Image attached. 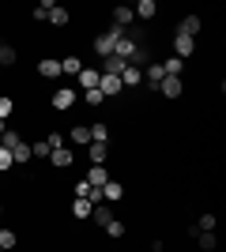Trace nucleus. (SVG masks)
Instances as JSON below:
<instances>
[{"mask_svg":"<svg viewBox=\"0 0 226 252\" xmlns=\"http://www.w3.org/2000/svg\"><path fill=\"white\" fill-rule=\"evenodd\" d=\"M83 102H87V105H95V109H98V105L106 102V94H102V91L95 87V91H83Z\"/></svg>","mask_w":226,"mask_h":252,"instance_id":"obj_32","label":"nucleus"},{"mask_svg":"<svg viewBox=\"0 0 226 252\" xmlns=\"http://www.w3.org/2000/svg\"><path fill=\"white\" fill-rule=\"evenodd\" d=\"M196 241H200V249H204V252H215L219 249V237H215V233H196Z\"/></svg>","mask_w":226,"mask_h":252,"instance_id":"obj_28","label":"nucleus"},{"mask_svg":"<svg viewBox=\"0 0 226 252\" xmlns=\"http://www.w3.org/2000/svg\"><path fill=\"white\" fill-rule=\"evenodd\" d=\"M166 79V72H162L159 61H151L147 68H143V83H147V91H159V83Z\"/></svg>","mask_w":226,"mask_h":252,"instance_id":"obj_8","label":"nucleus"},{"mask_svg":"<svg viewBox=\"0 0 226 252\" xmlns=\"http://www.w3.org/2000/svg\"><path fill=\"white\" fill-rule=\"evenodd\" d=\"M102 230H106L109 237H113V241H121V237H125V233H129V226H125V222H121V219H113V222H106V226H102Z\"/></svg>","mask_w":226,"mask_h":252,"instance_id":"obj_25","label":"nucleus"},{"mask_svg":"<svg viewBox=\"0 0 226 252\" xmlns=\"http://www.w3.org/2000/svg\"><path fill=\"white\" fill-rule=\"evenodd\" d=\"M49 155H53V147H49L45 139H34L31 143V158H49Z\"/></svg>","mask_w":226,"mask_h":252,"instance_id":"obj_27","label":"nucleus"},{"mask_svg":"<svg viewBox=\"0 0 226 252\" xmlns=\"http://www.w3.org/2000/svg\"><path fill=\"white\" fill-rule=\"evenodd\" d=\"M196 53V38H185V34H173V57L177 61H189Z\"/></svg>","mask_w":226,"mask_h":252,"instance_id":"obj_4","label":"nucleus"},{"mask_svg":"<svg viewBox=\"0 0 226 252\" xmlns=\"http://www.w3.org/2000/svg\"><path fill=\"white\" fill-rule=\"evenodd\" d=\"M8 169H15V162H11V151L0 147V173H8Z\"/></svg>","mask_w":226,"mask_h":252,"instance_id":"obj_34","label":"nucleus"},{"mask_svg":"<svg viewBox=\"0 0 226 252\" xmlns=\"http://www.w3.org/2000/svg\"><path fill=\"white\" fill-rule=\"evenodd\" d=\"M155 94H162V98H170V102H173V98L185 94V83L177 79V75H166V79L159 83V91H155Z\"/></svg>","mask_w":226,"mask_h":252,"instance_id":"obj_2","label":"nucleus"},{"mask_svg":"<svg viewBox=\"0 0 226 252\" xmlns=\"http://www.w3.org/2000/svg\"><path fill=\"white\" fill-rule=\"evenodd\" d=\"M0 45H4V42H0Z\"/></svg>","mask_w":226,"mask_h":252,"instance_id":"obj_37","label":"nucleus"},{"mask_svg":"<svg viewBox=\"0 0 226 252\" xmlns=\"http://www.w3.org/2000/svg\"><path fill=\"white\" fill-rule=\"evenodd\" d=\"M49 166H53V169H72V166H75L72 147H68V143H65V147H57L53 155H49Z\"/></svg>","mask_w":226,"mask_h":252,"instance_id":"obj_3","label":"nucleus"},{"mask_svg":"<svg viewBox=\"0 0 226 252\" xmlns=\"http://www.w3.org/2000/svg\"><path fill=\"white\" fill-rule=\"evenodd\" d=\"M11 162H15V166H27V162H31V143H27V139L11 151Z\"/></svg>","mask_w":226,"mask_h":252,"instance_id":"obj_23","label":"nucleus"},{"mask_svg":"<svg viewBox=\"0 0 226 252\" xmlns=\"http://www.w3.org/2000/svg\"><path fill=\"white\" fill-rule=\"evenodd\" d=\"M132 23H136V15H132V8H125V4H117V8H113V27H121V31H125V27H132Z\"/></svg>","mask_w":226,"mask_h":252,"instance_id":"obj_17","label":"nucleus"},{"mask_svg":"<svg viewBox=\"0 0 226 252\" xmlns=\"http://www.w3.org/2000/svg\"><path fill=\"white\" fill-rule=\"evenodd\" d=\"M121 83H125V87H140V83H143V68H136V64H125Z\"/></svg>","mask_w":226,"mask_h":252,"instance_id":"obj_14","label":"nucleus"},{"mask_svg":"<svg viewBox=\"0 0 226 252\" xmlns=\"http://www.w3.org/2000/svg\"><path fill=\"white\" fill-rule=\"evenodd\" d=\"M0 215H4V203H0Z\"/></svg>","mask_w":226,"mask_h":252,"instance_id":"obj_36","label":"nucleus"},{"mask_svg":"<svg viewBox=\"0 0 226 252\" xmlns=\"http://www.w3.org/2000/svg\"><path fill=\"white\" fill-rule=\"evenodd\" d=\"M91 143H109V125L95 121V125H91Z\"/></svg>","mask_w":226,"mask_h":252,"instance_id":"obj_21","label":"nucleus"},{"mask_svg":"<svg viewBox=\"0 0 226 252\" xmlns=\"http://www.w3.org/2000/svg\"><path fill=\"white\" fill-rule=\"evenodd\" d=\"M11 113H15V102L4 94V98H0V125H8V117H11Z\"/></svg>","mask_w":226,"mask_h":252,"instance_id":"obj_30","label":"nucleus"},{"mask_svg":"<svg viewBox=\"0 0 226 252\" xmlns=\"http://www.w3.org/2000/svg\"><path fill=\"white\" fill-rule=\"evenodd\" d=\"M117 215L109 211V203H95V211H91V219L87 222H98V226H106V222H113Z\"/></svg>","mask_w":226,"mask_h":252,"instance_id":"obj_16","label":"nucleus"},{"mask_svg":"<svg viewBox=\"0 0 226 252\" xmlns=\"http://www.w3.org/2000/svg\"><path fill=\"white\" fill-rule=\"evenodd\" d=\"M68 143H75V147H91V125H72V128H68Z\"/></svg>","mask_w":226,"mask_h":252,"instance_id":"obj_9","label":"nucleus"},{"mask_svg":"<svg viewBox=\"0 0 226 252\" xmlns=\"http://www.w3.org/2000/svg\"><path fill=\"white\" fill-rule=\"evenodd\" d=\"M49 23H53V27H68V23H72V11H68V8H61V4H57V8L49 11Z\"/></svg>","mask_w":226,"mask_h":252,"instance_id":"obj_20","label":"nucleus"},{"mask_svg":"<svg viewBox=\"0 0 226 252\" xmlns=\"http://www.w3.org/2000/svg\"><path fill=\"white\" fill-rule=\"evenodd\" d=\"M132 15H136V19H155V15H159V4H155V0H140V4L132 8Z\"/></svg>","mask_w":226,"mask_h":252,"instance_id":"obj_18","label":"nucleus"},{"mask_svg":"<svg viewBox=\"0 0 226 252\" xmlns=\"http://www.w3.org/2000/svg\"><path fill=\"white\" fill-rule=\"evenodd\" d=\"M75 102H79V94H75L72 87H57V91H53V102H49V105H53L57 113H68Z\"/></svg>","mask_w":226,"mask_h":252,"instance_id":"obj_1","label":"nucleus"},{"mask_svg":"<svg viewBox=\"0 0 226 252\" xmlns=\"http://www.w3.org/2000/svg\"><path fill=\"white\" fill-rule=\"evenodd\" d=\"M162 72H166V75H177V79H181V72H185V61L170 57V61H162Z\"/></svg>","mask_w":226,"mask_h":252,"instance_id":"obj_26","label":"nucleus"},{"mask_svg":"<svg viewBox=\"0 0 226 252\" xmlns=\"http://www.w3.org/2000/svg\"><path fill=\"white\" fill-rule=\"evenodd\" d=\"M200 31H204V23H200V15H196V11H189V15L177 23V34H185V38H196Z\"/></svg>","mask_w":226,"mask_h":252,"instance_id":"obj_7","label":"nucleus"},{"mask_svg":"<svg viewBox=\"0 0 226 252\" xmlns=\"http://www.w3.org/2000/svg\"><path fill=\"white\" fill-rule=\"evenodd\" d=\"M98 79H102V72H98V68H87V64H83V72L75 75L79 91H95V87H98Z\"/></svg>","mask_w":226,"mask_h":252,"instance_id":"obj_11","label":"nucleus"},{"mask_svg":"<svg viewBox=\"0 0 226 252\" xmlns=\"http://www.w3.org/2000/svg\"><path fill=\"white\" fill-rule=\"evenodd\" d=\"M15 245H19V237H15V230H0V249H4V252H11V249H15Z\"/></svg>","mask_w":226,"mask_h":252,"instance_id":"obj_29","label":"nucleus"},{"mask_svg":"<svg viewBox=\"0 0 226 252\" xmlns=\"http://www.w3.org/2000/svg\"><path fill=\"white\" fill-rule=\"evenodd\" d=\"M87 155H91V166H106L109 143H91V147H87Z\"/></svg>","mask_w":226,"mask_h":252,"instance_id":"obj_15","label":"nucleus"},{"mask_svg":"<svg viewBox=\"0 0 226 252\" xmlns=\"http://www.w3.org/2000/svg\"><path fill=\"white\" fill-rule=\"evenodd\" d=\"M98 91H102V94H106V102H109V98H117L121 91H125V83H121V75H106V72H102V79H98Z\"/></svg>","mask_w":226,"mask_h":252,"instance_id":"obj_5","label":"nucleus"},{"mask_svg":"<svg viewBox=\"0 0 226 252\" xmlns=\"http://www.w3.org/2000/svg\"><path fill=\"white\" fill-rule=\"evenodd\" d=\"M215 226H219V219L211 215V211H204V215L196 219V233H215Z\"/></svg>","mask_w":226,"mask_h":252,"instance_id":"obj_19","label":"nucleus"},{"mask_svg":"<svg viewBox=\"0 0 226 252\" xmlns=\"http://www.w3.org/2000/svg\"><path fill=\"white\" fill-rule=\"evenodd\" d=\"M83 181L91 185V189H98V192H102V189H106V181H109V169H106V166H91Z\"/></svg>","mask_w":226,"mask_h":252,"instance_id":"obj_10","label":"nucleus"},{"mask_svg":"<svg viewBox=\"0 0 226 252\" xmlns=\"http://www.w3.org/2000/svg\"><path fill=\"white\" fill-rule=\"evenodd\" d=\"M91 211H95V203H91V200H72V215H75V219H91Z\"/></svg>","mask_w":226,"mask_h":252,"instance_id":"obj_22","label":"nucleus"},{"mask_svg":"<svg viewBox=\"0 0 226 252\" xmlns=\"http://www.w3.org/2000/svg\"><path fill=\"white\" fill-rule=\"evenodd\" d=\"M15 61H19V53H15V45H8V42H4V45H0V68H11Z\"/></svg>","mask_w":226,"mask_h":252,"instance_id":"obj_24","label":"nucleus"},{"mask_svg":"<svg viewBox=\"0 0 226 252\" xmlns=\"http://www.w3.org/2000/svg\"><path fill=\"white\" fill-rule=\"evenodd\" d=\"M151 252H162V245H155V249H151Z\"/></svg>","mask_w":226,"mask_h":252,"instance_id":"obj_35","label":"nucleus"},{"mask_svg":"<svg viewBox=\"0 0 226 252\" xmlns=\"http://www.w3.org/2000/svg\"><path fill=\"white\" fill-rule=\"evenodd\" d=\"M45 143H49V147H65V132H57V128H49V136H45Z\"/></svg>","mask_w":226,"mask_h":252,"instance_id":"obj_33","label":"nucleus"},{"mask_svg":"<svg viewBox=\"0 0 226 252\" xmlns=\"http://www.w3.org/2000/svg\"><path fill=\"white\" fill-rule=\"evenodd\" d=\"M83 72V61L75 57V53H68V57H61V75H68V79H75V75Z\"/></svg>","mask_w":226,"mask_h":252,"instance_id":"obj_12","label":"nucleus"},{"mask_svg":"<svg viewBox=\"0 0 226 252\" xmlns=\"http://www.w3.org/2000/svg\"><path fill=\"white\" fill-rule=\"evenodd\" d=\"M125 196H129V189H125L121 181L109 177V181H106V189H102V203H121Z\"/></svg>","mask_w":226,"mask_h":252,"instance_id":"obj_6","label":"nucleus"},{"mask_svg":"<svg viewBox=\"0 0 226 252\" xmlns=\"http://www.w3.org/2000/svg\"><path fill=\"white\" fill-rule=\"evenodd\" d=\"M38 75H42V79H57V75H61V61H57V57H42V61H38Z\"/></svg>","mask_w":226,"mask_h":252,"instance_id":"obj_13","label":"nucleus"},{"mask_svg":"<svg viewBox=\"0 0 226 252\" xmlns=\"http://www.w3.org/2000/svg\"><path fill=\"white\" fill-rule=\"evenodd\" d=\"M57 8V0H42V4H38V8H34V19L42 23V19H49V11Z\"/></svg>","mask_w":226,"mask_h":252,"instance_id":"obj_31","label":"nucleus"}]
</instances>
